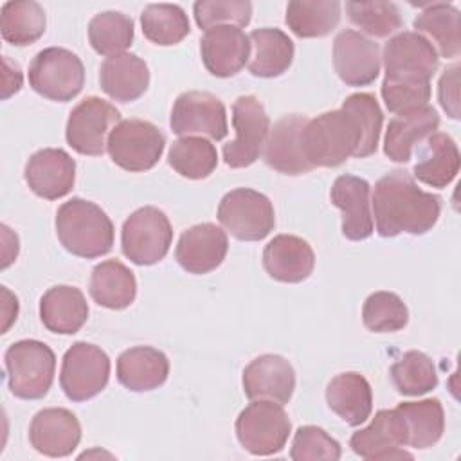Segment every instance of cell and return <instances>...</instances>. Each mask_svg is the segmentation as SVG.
Instances as JSON below:
<instances>
[{"label": "cell", "instance_id": "38", "mask_svg": "<svg viewBox=\"0 0 461 461\" xmlns=\"http://www.w3.org/2000/svg\"><path fill=\"white\" fill-rule=\"evenodd\" d=\"M140 27L146 40L169 47L180 43L189 34L185 11L176 4H149L140 13Z\"/></svg>", "mask_w": 461, "mask_h": 461}, {"label": "cell", "instance_id": "35", "mask_svg": "<svg viewBox=\"0 0 461 461\" xmlns=\"http://www.w3.org/2000/svg\"><path fill=\"white\" fill-rule=\"evenodd\" d=\"M285 22L299 38L328 36L340 22L337 0H294L286 5Z\"/></svg>", "mask_w": 461, "mask_h": 461}, {"label": "cell", "instance_id": "18", "mask_svg": "<svg viewBox=\"0 0 461 461\" xmlns=\"http://www.w3.org/2000/svg\"><path fill=\"white\" fill-rule=\"evenodd\" d=\"M23 176L36 196L58 200L74 187L76 160L61 148H43L31 155Z\"/></svg>", "mask_w": 461, "mask_h": 461}, {"label": "cell", "instance_id": "37", "mask_svg": "<svg viewBox=\"0 0 461 461\" xmlns=\"http://www.w3.org/2000/svg\"><path fill=\"white\" fill-rule=\"evenodd\" d=\"M169 166L184 178H207L218 166V153L211 140L203 137H180L167 153Z\"/></svg>", "mask_w": 461, "mask_h": 461}, {"label": "cell", "instance_id": "27", "mask_svg": "<svg viewBox=\"0 0 461 461\" xmlns=\"http://www.w3.org/2000/svg\"><path fill=\"white\" fill-rule=\"evenodd\" d=\"M169 375L166 353L151 346H135L122 351L117 358V380L133 393L158 389Z\"/></svg>", "mask_w": 461, "mask_h": 461}, {"label": "cell", "instance_id": "41", "mask_svg": "<svg viewBox=\"0 0 461 461\" xmlns=\"http://www.w3.org/2000/svg\"><path fill=\"white\" fill-rule=\"evenodd\" d=\"M340 108L353 115L360 133V142L355 151V157L364 158L373 155L378 148L382 122H384V113L376 97L367 92H357L348 95L342 101Z\"/></svg>", "mask_w": 461, "mask_h": 461}, {"label": "cell", "instance_id": "15", "mask_svg": "<svg viewBox=\"0 0 461 461\" xmlns=\"http://www.w3.org/2000/svg\"><path fill=\"white\" fill-rule=\"evenodd\" d=\"M380 47L362 32L346 29L333 41V67L348 86H367L380 74Z\"/></svg>", "mask_w": 461, "mask_h": 461}, {"label": "cell", "instance_id": "23", "mask_svg": "<svg viewBox=\"0 0 461 461\" xmlns=\"http://www.w3.org/2000/svg\"><path fill=\"white\" fill-rule=\"evenodd\" d=\"M200 56L212 76L230 77L247 65L250 58V40L240 27H212L205 31L200 40Z\"/></svg>", "mask_w": 461, "mask_h": 461}, {"label": "cell", "instance_id": "47", "mask_svg": "<svg viewBox=\"0 0 461 461\" xmlns=\"http://www.w3.org/2000/svg\"><path fill=\"white\" fill-rule=\"evenodd\" d=\"M438 99L448 117L459 119V65H452L441 74Z\"/></svg>", "mask_w": 461, "mask_h": 461}, {"label": "cell", "instance_id": "9", "mask_svg": "<svg viewBox=\"0 0 461 461\" xmlns=\"http://www.w3.org/2000/svg\"><path fill=\"white\" fill-rule=\"evenodd\" d=\"M218 221L236 240L259 241L276 227L274 205L263 193L238 187L220 200Z\"/></svg>", "mask_w": 461, "mask_h": 461}, {"label": "cell", "instance_id": "21", "mask_svg": "<svg viewBox=\"0 0 461 461\" xmlns=\"http://www.w3.org/2000/svg\"><path fill=\"white\" fill-rule=\"evenodd\" d=\"M371 185L355 175H340L335 178L330 200L342 212V234L351 241H362L373 234L371 214Z\"/></svg>", "mask_w": 461, "mask_h": 461}, {"label": "cell", "instance_id": "7", "mask_svg": "<svg viewBox=\"0 0 461 461\" xmlns=\"http://www.w3.org/2000/svg\"><path fill=\"white\" fill-rule=\"evenodd\" d=\"M173 241V229L164 211L153 205L133 211L121 229L122 254L135 265L148 267L166 258Z\"/></svg>", "mask_w": 461, "mask_h": 461}, {"label": "cell", "instance_id": "1", "mask_svg": "<svg viewBox=\"0 0 461 461\" xmlns=\"http://www.w3.org/2000/svg\"><path fill=\"white\" fill-rule=\"evenodd\" d=\"M439 214L441 198L420 189L414 176L403 169H394L375 184L373 216L382 238L402 232L425 234L436 225Z\"/></svg>", "mask_w": 461, "mask_h": 461}, {"label": "cell", "instance_id": "5", "mask_svg": "<svg viewBox=\"0 0 461 461\" xmlns=\"http://www.w3.org/2000/svg\"><path fill=\"white\" fill-rule=\"evenodd\" d=\"M29 85L45 99L67 103L74 99L85 85V67L81 58L63 47L40 50L29 65Z\"/></svg>", "mask_w": 461, "mask_h": 461}, {"label": "cell", "instance_id": "34", "mask_svg": "<svg viewBox=\"0 0 461 461\" xmlns=\"http://www.w3.org/2000/svg\"><path fill=\"white\" fill-rule=\"evenodd\" d=\"M396 411L405 425L407 447L425 450L441 439L445 430V412L438 398L403 402L398 403Z\"/></svg>", "mask_w": 461, "mask_h": 461}, {"label": "cell", "instance_id": "43", "mask_svg": "<svg viewBox=\"0 0 461 461\" xmlns=\"http://www.w3.org/2000/svg\"><path fill=\"white\" fill-rule=\"evenodd\" d=\"M348 18L364 32L385 38L402 27L400 9L393 2H346Z\"/></svg>", "mask_w": 461, "mask_h": 461}, {"label": "cell", "instance_id": "48", "mask_svg": "<svg viewBox=\"0 0 461 461\" xmlns=\"http://www.w3.org/2000/svg\"><path fill=\"white\" fill-rule=\"evenodd\" d=\"M23 77L18 65H11L7 56H4V86H2V99L16 94L22 88Z\"/></svg>", "mask_w": 461, "mask_h": 461}, {"label": "cell", "instance_id": "22", "mask_svg": "<svg viewBox=\"0 0 461 461\" xmlns=\"http://www.w3.org/2000/svg\"><path fill=\"white\" fill-rule=\"evenodd\" d=\"M227 250L229 240L223 229L214 223H198L182 232L175 258L185 272L207 274L223 263Z\"/></svg>", "mask_w": 461, "mask_h": 461}, {"label": "cell", "instance_id": "25", "mask_svg": "<svg viewBox=\"0 0 461 461\" xmlns=\"http://www.w3.org/2000/svg\"><path fill=\"white\" fill-rule=\"evenodd\" d=\"M263 267L276 281L301 283L313 272L315 252L312 245L299 236L277 234L265 245Z\"/></svg>", "mask_w": 461, "mask_h": 461}, {"label": "cell", "instance_id": "40", "mask_svg": "<svg viewBox=\"0 0 461 461\" xmlns=\"http://www.w3.org/2000/svg\"><path fill=\"white\" fill-rule=\"evenodd\" d=\"M389 376L396 391L403 396H421L438 385V371L432 358L418 349L403 353L391 366Z\"/></svg>", "mask_w": 461, "mask_h": 461}, {"label": "cell", "instance_id": "28", "mask_svg": "<svg viewBox=\"0 0 461 461\" xmlns=\"http://www.w3.org/2000/svg\"><path fill=\"white\" fill-rule=\"evenodd\" d=\"M40 319L52 333H77L88 319V304L83 292L68 285L49 288L40 299Z\"/></svg>", "mask_w": 461, "mask_h": 461}, {"label": "cell", "instance_id": "4", "mask_svg": "<svg viewBox=\"0 0 461 461\" xmlns=\"http://www.w3.org/2000/svg\"><path fill=\"white\" fill-rule=\"evenodd\" d=\"M9 391L22 400L43 398L56 371V355L41 340L23 339L11 344L4 355Z\"/></svg>", "mask_w": 461, "mask_h": 461}, {"label": "cell", "instance_id": "45", "mask_svg": "<svg viewBox=\"0 0 461 461\" xmlns=\"http://www.w3.org/2000/svg\"><path fill=\"white\" fill-rule=\"evenodd\" d=\"M340 443L317 425L299 427L294 434L290 457L294 461H337L340 459Z\"/></svg>", "mask_w": 461, "mask_h": 461}, {"label": "cell", "instance_id": "42", "mask_svg": "<svg viewBox=\"0 0 461 461\" xmlns=\"http://www.w3.org/2000/svg\"><path fill=\"white\" fill-rule=\"evenodd\" d=\"M409 310L394 292H375L362 306V322L369 331L393 333L407 326Z\"/></svg>", "mask_w": 461, "mask_h": 461}, {"label": "cell", "instance_id": "26", "mask_svg": "<svg viewBox=\"0 0 461 461\" xmlns=\"http://www.w3.org/2000/svg\"><path fill=\"white\" fill-rule=\"evenodd\" d=\"M99 85L113 101H137L149 86L148 65L131 52L106 58L99 67Z\"/></svg>", "mask_w": 461, "mask_h": 461}, {"label": "cell", "instance_id": "24", "mask_svg": "<svg viewBox=\"0 0 461 461\" xmlns=\"http://www.w3.org/2000/svg\"><path fill=\"white\" fill-rule=\"evenodd\" d=\"M439 128V115L430 106L402 112L387 124L384 137V153L393 162L405 164L411 160L414 146L436 133Z\"/></svg>", "mask_w": 461, "mask_h": 461}, {"label": "cell", "instance_id": "30", "mask_svg": "<svg viewBox=\"0 0 461 461\" xmlns=\"http://www.w3.org/2000/svg\"><path fill=\"white\" fill-rule=\"evenodd\" d=\"M88 292L99 306L108 310H124L137 297V279L119 259H106L94 267Z\"/></svg>", "mask_w": 461, "mask_h": 461}, {"label": "cell", "instance_id": "11", "mask_svg": "<svg viewBox=\"0 0 461 461\" xmlns=\"http://www.w3.org/2000/svg\"><path fill=\"white\" fill-rule=\"evenodd\" d=\"M119 122L121 113L112 103L97 95H88L72 108L65 137L68 146L79 155L99 157L106 149L110 131Z\"/></svg>", "mask_w": 461, "mask_h": 461}, {"label": "cell", "instance_id": "17", "mask_svg": "<svg viewBox=\"0 0 461 461\" xmlns=\"http://www.w3.org/2000/svg\"><path fill=\"white\" fill-rule=\"evenodd\" d=\"M308 122L306 115L290 113L281 117L268 131L263 158L268 167L283 175H304L313 167L303 151V130Z\"/></svg>", "mask_w": 461, "mask_h": 461}, {"label": "cell", "instance_id": "19", "mask_svg": "<svg viewBox=\"0 0 461 461\" xmlns=\"http://www.w3.org/2000/svg\"><path fill=\"white\" fill-rule=\"evenodd\" d=\"M294 389L295 371L281 355H259L243 369V393L249 400H270L285 405Z\"/></svg>", "mask_w": 461, "mask_h": 461}, {"label": "cell", "instance_id": "14", "mask_svg": "<svg viewBox=\"0 0 461 461\" xmlns=\"http://www.w3.org/2000/svg\"><path fill=\"white\" fill-rule=\"evenodd\" d=\"M171 131L180 137H209L221 140L227 135V112L223 103L200 90H189L176 97L171 119Z\"/></svg>", "mask_w": 461, "mask_h": 461}, {"label": "cell", "instance_id": "10", "mask_svg": "<svg viewBox=\"0 0 461 461\" xmlns=\"http://www.w3.org/2000/svg\"><path fill=\"white\" fill-rule=\"evenodd\" d=\"M110 358L95 344L74 342L63 355L59 385L72 402L97 396L108 384Z\"/></svg>", "mask_w": 461, "mask_h": 461}, {"label": "cell", "instance_id": "20", "mask_svg": "<svg viewBox=\"0 0 461 461\" xmlns=\"http://www.w3.org/2000/svg\"><path fill=\"white\" fill-rule=\"evenodd\" d=\"M29 441L31 447L43 456H70L81 441L79 420L63 407L41 409L31 420Z\"/></svg>", "mask_w": 461, "mask_h": 461}, {"label": "cell", "instance_id": "12", "mask_svg": "<svg viewBox=\"0 0 461 461\" xmlns=\"http://www.w3.org/2000/svg\"><path fill=\"white\" fill-rule=\"evenodd\" d=\"M232 124L236 139L223 146L221 155L230 167H247L263 153L270 131V119L256 95H240L232 104Z\"/></svg>", "mask_w": 461, "mask_h": 461}, {"label": "cell", "instance_id": "39", "mask_svg": "<svg viewBox=\"0 0 461 461\" xmlns=\"http://www.w3.org/2000/svg\"><path fill=\"white\" fill-rule=\"evenodd\" d=\"M88 41L101 56L122 54L133 43V20L119 11H103L88 23Z\"/></svg>", "mask_w": 461, "mask_h": 461}, {"label": "cell", "instance_id": "8", "mask_svg": "<svg viewBox=\"0 0 461 461\" xmlns=\"http://www.w3.org/2000/svg\"><path fill=\"white\" fill-rule=\"evenodd\" d=\"M164 146L166 139L153 122L144 119H124L110 131L106 151L121 169L142 173L158 162Z\"/></svg>", "mask_w": 461, "mask_h": 461}, {"label": "cell", "instance_id": "44", "mask_svg": "<svg viewBox=\"0 0 461 461\" xmlns=\"http://www.w3.org/2000/svg\"><path fill=\"white\" fill-rule=\"evenodd\" d=\"M196 25L203 31L220 25L245 27L252 16L249 0H198L193 5Z\"/></svg>", "mask_w": 461, "mask_h": 461}, {"label": "cell", "instance_id": "46", "mask_svg": "<svg viewBox=\"0 0 461 461\" xmlns=\"http://www.w3.org/2000/svg\"><path fill=\"white\" fill-rule=\"evenodd\" d=\"M382 99L389 112L402 113L429 104L430 83L427 81H382Z\"/></svg>", "mask_w": 461, "mask_h": 461}, {"label": "cell", "instance_id": "32", "mask_svg": "<svg viewBox=\"0 0 461 461\" xmlns=\"http://www.w3.org/2000/svg\"><path fill=\"white\" fill-rule=\"evenodd\" d=\"M425 149L414 164V176L430 187H447L459 173V149L448 133L436 131L425 139Z\"/></svg>", "mask_w": 461, "mask_h": 461}, {"label": "cell", "instance_id": "13", "mask_svg": "<svg viewBox=\"0 0 461 461\" xmlns=\"http://www.w3.org/2000/svg\"><path fill=\"white\" fill-rule=\"evenodd\" d=\"M387 81H429L438 72L439 58L434 45L421 34L402 31L384 47Z\"/></svg>", "mask_w": 461, "mask_h": 461}, {"label": "cell", "instance_id": "36", "mask_svg": "<svg viewBox=\"0 0 461 461\" xmlns=\"http://www.w3.org/2000/svg\"><path fill=\"white\" fill-rule=\"evenodd\" d=\"M47 27L43 7L34 0L5 2L0 11L2 38L16 47L38 41Z\"/></svg>", "mask_w": 461, "mask_h": 461}, {"label": "cell", "instance_id": "33", "mask_svg": "<svg viewBox=\"0 0 461 461\" xmlns=\"http://www.w3.org/2000/svg\"><path fill=\"white\" fill-rule=\"evenodd\" d=\"M412 27L418 34H427L443 58H457L461 52V14L447 2H429L414 18ZM434 47V49H436Z\"/></svg>", "mask_w": 461, "mask_h": 461}, {"label": "cell", "instance_id": "6", "mask_svg": "<svg viewBox=\"0 0 461 461\" xmlns=\"http://www.w3.org/2000/svg\"><path fill=\"white\" fill-rule=\"evenodd\" d=\"M290 430L292 423L286 411L270 400H252L236 418V438L254 456L281 452Z\"/></svg>", "mask_w": 461, "mask_h": 461}, {"label": "cell", "instance_id": "31", "mask_svg": "<svg viewBox=\"0 0 461 461\" xmlns=\"http://www.w3.org/2000/svg\"><path fill=\"white\" fill-rule=\"evenodd\" d=\"M250 58L249 72L256 77H277L285 74L294 61V41L281 29L263 27L249 34Z\"/></svg>", "mask_w": 461, "mask_h": 461}, {"label": "cell", "instance_id": "2", "mask_svg": "<svg viewBox=\"0 0 461 461\" xmlns=\"http://www.w3.org/2000/svg\"><path fill=\"white\" fill-rule=\"evenodd\" d=\"M56 234L67 252L94 259L108 254L113 245V223L94 202L74 196L56 212Z\"/></svg>", "mask_w": 461, "mask_h": 461}, {"label": "cell", "instance_id": "3", "mask_svg": "<svg viewBox=\"0 0 461 461\" xmlns=\"http://www.w3.org/2000/svg\"><path fill=\"white\" fill-rule=\"evenodd\" d=\"M360 142V133L346 110L324 112L308 119L303 130V151L312 167H337L344 164Z\"/></svg>", "mask_w": 461, "mask_h": 461}, {"label": "cell", "instance_id": "29", "mask_svg": "<svg viewBox=\"0 0 461 461\" xmlns=\"http://www.w3.org/2000/svg\"><path fill=\"white\" fill-rule=\"evenodd\" d=\"M328 407L348 425L364 423L373 411L371 385L357 371H346L333 376L326 387Z\"/></svg>", "mask_w": 461, "mask_h": 461}, {"label": "cell", "instance_id": "16", "mask_svg": "<svg viewBox=\"0 0 461 461\" xmlns=\"http://www.w3.org/2000/svg\"><path fill=\"white\" fill-rule=\"evenodd\" d=\"M405 445V425L396 409L378 411L366 429L353 432L349 438L351 450L369 461L412 459V454L402 448Z\"/></svg>", "mask_w": 461, "mask_h": 461}]
</instances>
